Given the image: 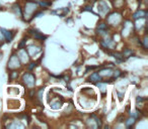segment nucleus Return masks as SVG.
<instances>
[{"instance_id": "nucleus-1", "label": "nucleus", "mask_w": 148, "mask_h": 129, "mask_svg": "<svg viewBox=\"0 0 148 129\" xmlns=\"http://www.w3.org/2000/svg\"><path fill=\"white\" fill-rule=\"evenodd\" d=\"M23 80H25V82L27 83V85L29 87H33L35 85V77H34V75L25 74L23 76Z\"/></svg>"}, {"instance_id": "nucleus-2", "label": "nucleus", "mask_w": 148, "mask_h": 129, "mask_svg": "<svg viewBox=\"0 0 148 129\" xmlns=\"http://www.w3.org/2000/svg\"><path fill=\"white\" fill-rule=\"evenodd\" d=\"M29 32L32 33V34H34V37L37 39H46L47 38V36L44 34H42L41 32H39V31L37 30V29H29Z\"/></svg>"}, {"instance_id": "nucleus-3", "label": "nucleus", "mask_w": 148, "mask_h": 129, "mask_svg": "<svg viewBox=\"0 0 148 129\" xmlns=\"http://www.w3.org/2000/svg\"><path fill=\"white\" fill-rule=\"evenodd\" d=\"M0 31H1V33H2L3 35L5 36V38H6V41L7 43H9V41H11V39H12V34H11L10 31L6 30V29H0Z\"/></svg>"}, {"instance_id": "nucleus-4", "label": "nucleus", "mask_w": 148, "mask_h": 129, "mask_svg": "<svg viewBox=\"0 0 148 129\" xmlns=\"http://www.w3.org/2000/svg\"><path fill=\"white\" fill-rule=\"evenodd\" d=\"M146 14H147V12L146 11H143V10H139L137 11L136 13H134L133 17L135 19H138L139 17H143V16H146Z\"/></svg>"}, {"instance_id": "nucleus-5", "label": "nucleus", "mask_w": 148, "mask_h": 129, "mask_svg": "<svg viewBox=\"0 0 148 129\" xmlns=\"http://www.w3.org/2000/svg\"><path fill=\"white\" fill-rule=\"evenodd\" d=\"M89 80H91L92 82H99V81H101V76H99L97 73H95V74H92L90 76Z\"/></svg>"}, {"instance_id": "nucleus-6", "label": "nucleus", "mask_w": 148, "mask_h": 129, "mask_svg": "<svg viewBox=\"0 0 148 129\" xmlns=\"http://www.w3.org/2000/svg\"><path fill=\"white\" fill-rule=\"evenodd\" d=\"M134 123H135V119H134V118H129L127 120V122H126V125H127L128 128H130L132 125H134Z\"/></svg>"}, {"instance_id": "nucleus-7", "label": "nucleus", "mask_w": 148, "mask_h": 129, "mask_svg": "<svg viewBox=\"0 0 148 129\" xmlns=\"http://www.w3.org/2000/svg\"><path fill=\"white\" fill-rule=\"evenodd\" d=\"M52 4V2H46V1H40V5L41 6H44V7H47V6H50Z\"/></svg>"}, {"instance_id": "nucleus-8", "label": "nucleus", "mask_w": 148, "mask_h": 129, "mask_svg": "<svg viewBox=\"0 0 148 129\" xmlns=\"http://www.w3.org/2000/svg\"><path fill=\"white\" fill-rule=\"evenodd\" d=\"M114 57H116L117 59H119L120 61H124V59L122 57V55H120V53H114Z\"/></svg>"}, {"instance_id": "nucleus-9", "label": "nucleus", "mask_w": 148, "mask_h": 129, "mask_svg": "<svg viewBox=\"0 0 148 129\" xmlns=\"http://www.w3.org/2000/svg\"><path fill=\"white\" fill-rule=\"evenodd\" d=\"M51 107L53 109H59L60 107H61V103H58V102L57 103H54V104L51 105Z\"/></svg>"}, {"instance_id": "nucleus-10", "label": "nucleus", "mask_w": 148, "mask_h": 129, "mask_svg": "<svg viewBox=\"0 0 148 129\" xmlns=\"http://www.w3.org/2000/svg\"><path fill=\"white\" fill-rule=\"evenodd\" d=\"M129 55H132V51H130V49H125L124 51V57H129Z\"/></svg>"}, {"instance_id": "nucleus-11", "label": "nucleus", "mask_w": 148, "mask_h": 129, "mask_svg": "<svg viewBox=\"0 0 148 129\" xmlns=\"http://www.w3.org/2000/svg\"><path fill=\"white\" fill-rule=\"evenodd\" d=\"M25 39H23V41L19 43V45H18V49H23V47H25Z\"/></svg>"}, {"instance_id": "nucleus-12", "label": "nucleus", "mask_w": 148, "mask_h": 129, "mask_svg": "<svg viewBox=\"0 0 148 129\" xmlns=\"http://www.w3.org/2000/svg\"><path fill=\"white\" fill-rule=\"evenodd\" d=\"M106 27H107V26H106L105 23H101V25H99V29H106Z\"/></svg>"}, {"instance_id": "nucleus-13", "label": "nucleus", "mask_w": 148, "mask_h": 129, "mask_svg": "<svg viewBox=\"0 0 148 129\" xmlns=\"http://www.w3.org/2000/svg\"><path fill=\"white\" fill-rule=\"evenodd\" d=\"M83 10H86V11H91V12H92V9H91V7H90V6H86L84 9H83Z\"/></svg>"}, {"instance_id": "nucleus-14", "label": "nucleus", "mask_w": 148, "mask_h": 129, "mask_svg": "<svg viewBox=\"0 0 148 129\" xmlns=\"http://www.w3.org/2000/svg\"><path fill=\"white\" fill-rule=\"evenodd\" d=\"M35 67H36V63H31V66L29 67V70H32V69H34Z\"/></svg>"}, {"instance_id": "nucleus-15", "label": "nucleus", "mask_w": 148, "mask_h": 129, "mask_svg": "<svg viewBox=\"0 0 148 129\" xmlns=\"http://www.w3.org/2000/svg\"><path fill=\"white\" fill-rule=\"evenodd\" d=\"M143 100H144V99L142 98V97H140V96H138L137 98H136V101H137V102H139V101L141 102V101H143Z\"/></svg>"}, {"instance_id": "nucleus-16", "label": "nucleus", "mask_w": 148, "mask_h": 129, "mask_svg": "<svg viewBox=\"0 0 148 129\" xmlns=\"http://www.w3.org/2000/svg\"><path fill=\"white\" fill-rule=\"evenodd\" d=\"M16 76H17V73H16V72H13V73H12V75H11L10 78H11V79H13V78H15Z\"/></svg>"}, {"instance_id": "nucleus-17", "label": "nucleus", "mask_w": 148, "mask_h": 129, "mask_svg": "<svg viewBox=\"0 0 148 129\" xmlns=\"http://www.w3.org/2000/svg\"><path fill=\"white\" fill-rule=\"evenodd\" d=\"M85 1H87V0H85Z\"/></svg>"}]
</instances>
